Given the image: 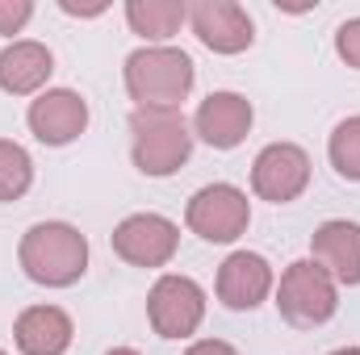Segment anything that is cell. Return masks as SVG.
Instances as JSON below:
<instances>
[{
	"label": "cell",
	"mask_w": 360,
	"mask_h": 355,
	"mask_svg": "<svg viewBox=\"0 0 360 355\" xmlns=\"http://www.w3.org/2000/svg\"><path fill=\"white\" fill-rule=\"evenodd\" d=\"M17 264L42 288H72L89 272V239L68 222H38L21 234Z\"/></svg>",
	"instance_id": "obj_1"
},
{
	"label": "cell",
	"mask_w": 360,
	"mask_h": 355,
	"mask_svg": "<svg viewBox=\"0 0 360 355\" xmlns=\"http://www.w3.org/2000/svg\"><path fill=\"white\" fill-rule=\"evenodd\" d=\"M122 80L134 109H180V100L193 92L197 67L180 46H139L126 55Z\"/></svg>",
	"instance_id": "obj_2"
},
{
	"label": "cell",
	"mask_w": 360,
	"mask_h": 355,
	"mask_svg": "<svg viewBox=\"0 0 360 355\" xmlns=\"http://www.w3.org/2000/svg\"><path fill=\"white\" fill-rule=\"evenodd\" d=\"M193 155V130L180 109H134L130 113V159L143 176H176Z\"/></svg>",
	"instance_id": "obj_3"
},
{
	"label": "cell",
	"mask_w": 360,
	"mask_h": 355,
	"mask_svg": "<svg viewBox=\"0 0 360 355\" xmlns=\"http://www.w3.org/2000/svg\"><path fill=\"white\" fill-rule=\"evenodd\" d=\"M276 309L289 326L297 330H314L327 326L340 309V284L314 264V260H297L281 272L276 284Z\"/></svg>",
	"instance_id": "obj_4"
},
{
	"label": "cell",
	"mask_w": 360,
	"mask_h": 355,
	"mask_svg": "<svg viewBox=\"0 0 360 355\" xmlns=\"http://www.w3.org/2000/svg\"><path fill=\"white\" fill-rule=\"evenodd\" d=\"M248 222L252 201L235 184H205L184 205V226L205 243H235L239 234H248Z\"/></svg>",
	"instance_id": "obj_5"
},
{
	"label": "cell",
	"mask_w": 360,
	"mask_h": 355,
	"mask_svg": "<svg viewBox=\"0 0 360 355\" xmlns=\"http://www.w3.org/2000/svg\"><path fill=\"white\" fill-rule=\"evenodd\" d=\"M147 318L160 339H188L205 322V293L188 276H160L147 293Z\"/></svg>",
	"instance_id": "obj_6"
},
{
	"label": "cell",
	"mask_w": 360,
	"mask_h": 355,
	"mask_svg": "<svg viewBox=\"0 0 360 355\" xmlns=\"http://www.w3.org/2000/svg\"><path fill=\"white\" fill-rule=\"evenodd\" d=\"M113 255L130 267H168L180 247V226L164 213H130L113 230Z\"/></svg>",
	"instance_id": "obj_7"
},
{
	"label": "cell",
	"mask_w": 360,
	"mask_h": 355,
	"mask_svg": "<svg viewBox=\"0 0 360 355\" xmlns=\"http://www.w3.org/2000/svg\"><path fill=\"white\" fill-rule=\"evenodd\" d=\"M310 184V155L297 142H269L252 163V192L272 205H289Z\"/></svg>",
	"instance_id": "obj_8"
},
{
	"label": "cell",
	"mask_w": 360,
	"mask_h": 355,
	"mask_svg": "<svg viewBox=\"0 0 360 355\" xmlns=\"http://www.w3.org/2000/svg\"><path fill=\"white\" fill-rule=\"evenodd\" d=\"M188 25H193L197 42L214 55H239L256 42V25H252L248 8L235 0H193Z\"/></svg>",
	"instance_id": "obj_9"
},
{
	"label": "cell",
	"mask_w": 360,
	"mask_h": 355,
	"mask_svg": "<svg viewBox=\"0 0 360 355\" xmlns=\"http://www.w3.org/2000/svg\"><path fill=\"white\" fill-rule=\"evenodd\" d=\"M25 121L42 147H68L89 130V100L72 88H46L30 100Z\"/></svg>",
	"instance_id": "obj_10"
},
{
	"label": "cell",
	"mask_w": 360,
	"mask_h": 355,
	"mask_svg": "<svg viewBox=\"0 0 360 355\" xmlns=\"http://www.w3.org/2000/svg\"><path fill=\"white\" fill-rule=\"evenodd\" d=\"M256 121V109L239 92H210L193 113V138H201L214 151H235Z\"/></svg>",
	"instance_id": "obj_11"
},
{
	"label": "cell",
	"mask_w": 360,
	"mask_h": 355,
	"mask_svg": "<svg viewBox=\"0 0 360 355\" xmlns=\"http://www.w3.org/2000/svg\"><path fill=\"white\" fill-rule=\"evenodd\" d=\"M218 301L235 314H248L256 305L269 301V293L276 288V276H272V264L256 251H235L226 255L222 267H218Z\"/></svg>",
	"instance_id": "obj_12"
},
{
	"label": "cell",
	"mask_w": 360,
	"mask_h": 355,
	"mask_svg": "<svg viewBox=\"0 0 360 355\" xmlns=\"http://www.w3.org/2000/svg\"><path fill=\"white\" fill-rule=\"evenodd\" d=\"M310 260L335 284H360V226L348 217H331L310 234Z\"/></svg>",
	"instance_id": "obj_13"
},
{
	"label": "cell",
	"mask_w": 360,
	"mask_h": 355,
	"mask_svg": "<svg viewBox=\"0 0 360 355\" xmlns=\"http://www.w3.org/2000/svg\"><path fill=\"white\" fill-rule=\"evenodd\" d=\"M72 318L59 305H30L13 322V343L21 355H63L72 347Z\"/></svg>",
	"instance_id": "obj_14"
},
{
	"label": "cell",
	"mask_w": 360,
	"mask_h": 355,
	"mask_svg": "<svg viewBox=\"0 0 360 355\" xmlns=\"http://www.w3.org/2000/svg\"><path fill=\"white\" fill-rule=\"evenodd\" d=\"M51 72H55V55L42 42H34V38H21V42L0 51V88L8 96L42 92L46 80H51Z\"/></svg>",
	"instance_id": "obj_15"
},
{
	"label": "cell",
	"mask_w": 360,
	"mask_h": 355,
	"mask_svg": "<svg viewBox=\"0 0 360 355\" xmlns=\"http://www.w3.org/2000/svg\"><path fill=\"white\" fill-rule=\"evenodd\" d=\"M126 21L139 38L147 42H168L180 34V25L188 21V4L184 0H130L126 4Z\"/></svg>",
	"instance_id": "obj_16"
},
{
	"label": "cell",
	"mask_w": 360,
	"mask_h": 355,
	"mask_svg": "<svg viewBox=\"0 0 360 355\" xmlns=\"http://www.w3.org/2000/svg\"><path fill=\"white\" fill-rule=\"evenodd\" d=\"M34 184V159L21 142L0 138V201H21Z\"/></svg>",
	"instance_id": "obj_17"
},
{
	"label": "cell",
	"mask_w": 360,
	"mask_h": 355,
	"mask_svg": "<svg viewBox=\"0 0 360 355\" xmlns=\"http://www.w3.org/2000/svg\"><path fill=\"white\" fill-rule=\"evenodd\" d=\"M327 155H331V168H335L340 176L360 184V117H344V121L331 130Z\"/></svg>",
	"instance_id": "obj_18"
},
{
	"label": "cell",
	"mask_w": 360,
	"mask_h": 355,
	"mask_svg": "<svg viewBox=\"0 0 360 355\" xmlns=\"http://www.w3.org/2000/svg\"><path fill=\"white\" fill-rule=\"evenodd\" d=\"M335 55H340L348 67L360 72V17H348V21L335 29Z\"/></svg>",
	"instance_id": "obj_19"
},
{
	"label": "cell",
	"mask_w": 360,
	"mask_h": 355,
	"mask_svg": "<svg viewBox=\"0 0 360 355\" xmlns=\"http://www.w3.org/2000/svg\"><path fill=\"white\" fill-rule=\"evenodd\" d=\"M30 17H34V4L30 0H0V38L21 34Z\"/></svg>",
	"instance_id": "obj_20"
},
{
	"label": "cell",
	"mask_w": 360,
	"mask_h": 355,
	"mask_svg": "<svg viewBox=\"0 0 360 355\" xmlns=\"http://www.w3.org/2000/svg\"><path fill=\"white\" fill-rule=\"evenodd\" d=\"M184 355H239L231 343H222V339H201V343H193Z\"/></svg>",
	"instance_id": "obj_21"
},
{
	"label": "cell",
	"mask_w": 360,
	"mask_h": 355,
	"mask_svg": "<svg viewBox=\"0 0 360 355\" xmlns=\"http://www.w3.org/2000/svg\"><path fill=\"white\" fill-rule=\"evenodd\" d=\"M59 8L72 13V17H101V13H105V4H89V8H80V4H72V0H59Z\"/></svg>",
	"instance_id": "obj_22"
},
{
	"label": "cell",
	"mask_w": 360,
	"mask_h": 355,
	"mask_svg": "<svg viewBox=\"0 0 360 355\" xmlns=\"http://www.w3.org/2000/svg\"><path fill=\"white\" fill-rule=\"evenodd\" d=\"M105 355H139L134 347H113V351H105Z\"/></svg>",
	"instance_id": "obj_23"
},
{
	"label": "cell",
	"mask_w": 360,
	"mask_h": 355,
	"mask_svg": "<svg viewBox=\"0 0 360 355\" xmlns=\"http://www.w3.org/2000/svg\"><path fill=\"white\" fill-rule=\"evenodd\" d=\"M331 355H360V347H340V351H331Z\"/></svg>",
	"instance_id": "obj_24"
},
{
	"label": "cell",
	"mask_w": 360,
	"mask_h": 355,
	"mask_svg": "<svg viewBox=\"0 0 360 355\" xmlns=\"http://www.w3.org/2000/svg\"><path fill=\"white\" fill-rule=\"evenodd\" d=\"M0 355H4V351H0Z\"/></svg>",
	"instance_id": "obj_25"
}]
</instances>
